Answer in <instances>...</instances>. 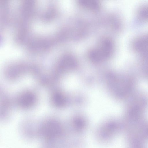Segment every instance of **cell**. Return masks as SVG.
Returning <instances> with one entry per match:
<instances>
[{
    "instance_id": "cell-1",
    "label": "cell",
    "mask_w": 148,
    "mask_h": 148,
    "mask_svg": "<svg viewBox=\"0 0 148 148\" xmlns=\"http://www.w3.org/2000/svg\"><path fill=\"white\" fill-rule=\"evenodd\" d=\"M113 50V46L111 41L108 39H102L91 51L90 58L95 62L102 61L110 56Z\"/></svg>"
}]
</instances>
